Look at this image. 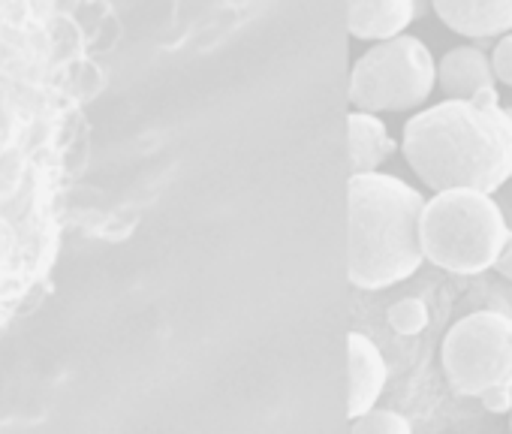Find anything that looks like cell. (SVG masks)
I'll return each instance as SVG.
<instances>
[{"mask_svg":"<svg viewBox=\"0 0 512 434\" xmlns=\"http://www.w3.org/2000/svg\"><path fill=\"white\" fill-rule=\"evenodd\" d=\"M437 82L443 94L452 100H473V97L497 94L491 61L482 49H473V46H458L446 52L443 61L437 64Z\"/></svg>","mask_w":512,"mask_h":434,"instance_id":"cell-9","label":"cell"},{"mask_svg":"<svg viewBox=\"0 0 512 434\" xmlns=\"http://www.w3.org/2000/svg\"><path fill=\"white\" fill-rule=\"evenodd\" d=\"M347 281L377 293L404 284L425 263L419 217L425 196L407 181L374 172L347 175Z\"/></svg>","mask_w":512,"mask_h":434,"instance_id":"cell-2","label":"cell"},{"mask_svg":"<svg viewBox=\"0 0 512 434\" xmlns=\"http://www.w3.org/2000/svg\"><path fill=\"white\" fill-rule=\"evenodd\" d=\"M488 61H491L494 79H500L503 85L512 88V31L503 34V40L497 43V49H494V55H491Z\"/></svg>","mask_w":512,"mask_h":434,"instance_id":"cell-13","label":"cell"},{"mask_svg":"<svg viewBox=\"0 0 512 434\" xmlns=\"http://www.w3.org/2000/svg\"><path fill=\"white\" fill-rule=\"evenodd\" d=\"M443 371L458 395L479 398L491 413L512 407V317L476 311L443 338Z\"/></svg>","mask_w":512,"mask_h":434,"instance_id":"cell-4","label":"cell"},{"mask_svg":"<svg viewBox=\"0 0 512 434\" xmlns=\"http://www.w3.org/2000/svg\"><path fill=\"white\" fill-rule=\"evenodd\" d=\"M425 13L422 0H344V28L356 40L401 37Z\"/></svg>","mask_w":512,"mask_h":434,"instance_id":"cell-6","label":"cell"},{"mask_svg":"<svg viewBox=\"0 0 512 434\" xmlns=\"http://www.w3.org/2000/svg\"><path fill=\"white\" fill-rule=\"evenodd\" d=\"M353 428L350 434H413V425L407 416H401L398 410H380L371 407L368 413L350 419Z\"/></svg>","mask_w":512,"mask_h":434,"instance_id":"cell-11","label":"cell"},{"mask_svg":"<svg viewBox=\"0 0 512 434\" xmlns=\"http://www.w3.org/2000/svg\"><path fill=\"white\" fill-rule=\"evenodd\" d=\"M404 157L431 190L494 193L512 178V112L497 94L446 100L404 124Z\"/></svg>","mask_w":512,"mask_h":434,"instance_id":"cell-1","label":"cell"},{"mask_svg":"<svg viewBox=\"0 0 512 434\" xmlns=\"http://www.w3.org/2000/svg\"><path fill=\"white\" fill-rule=\"evenodd\" d=\"M509 428H512V407H509Z\"/></svg>","mask_w":512,"mask_h":434,"instance_id":"cell-15","label":"cell"},{"mask_svg":"<svg viewBox=\"0 0 512 434\" xmlns=\"http://www.w3.org/2000/svg\"><path fill=\"white\" fill-rule=\"evenodd\" d=\"M344 142H347V169H350V175L380 169L395 151V142H392L386 124L377 115L359 112V109L347 112Z\"/></svg>","mask_w":512,"mask_h":434,"instance_id":"cell-10","label":"cell"},{"mask_svg":"<svg viewBox=\"0 0 512 434\" xmlns=\"http://www.w3.org/2000/svg\"><path fill=\"white\" fill-rule=\"evenodd\" d=\"M440 22L473 40H491L512 31V0H431Z\"/></svg>","mask_w":512,"mask_h":434,"instance_id":"cell-8","label":"cell"},{"mask_svg":"<svg viewBox=\"0 0 512 434\" xmlns=\"http://www.w3.org/2000/svg\"><path fill=\"white\" fill-rule=\"evenodd\" d=\"M494 269H497V272H500L503 278H509V281H512V236H509L506 248L500 251V257H497Z\"/></svg>","mask_w":512,"mask_h":434,"instance_id":"cell-14","label":"cell"},{"mask_svg":"<svg viewBox=\"0 0 512 434\" xmlns=\"http://www.w3.org/2000/svg\"><path fill=\"white\" fill-rule=\"evenodd\" d=\"M509 236L506 217L491 193L452 187L437 190L422 205V254L443 272L479 275L494 269Z\"/></svg>","mask_w":512,"mask_h":434,"instance_id":"cell-3","label":"cell"},{"mask_svg":"<svg viewBox=\"0 0 512 434\" xmlns=\"http://www.w3.org/2000/svg\"><path fill=\"white\" fill-rule=\"evenodd\" d=\"M386 380H389V368L380 347L368 335L350 332L347 335V416L356 419L371 407H377Z\"/></svg>","mask_w":512,"mask_h":434,"instance_id":"cell-7","label":"cell"},{"mask_svg":"<svg viewBox=\"0 0 512 434\" xmlns=\"http://www.w3.org/2000/svg\"><path fill=\"white\" fill-rule=\"evenodd\" d=\"M437 85V64L416 37H392L347 67V103L359 112H407Z\"/></svg>","mask_w":512,"mask_h":434,"instance_id":"cell-5","label":"cell"},{"mask_svg":"<svg viewBox=\"0 0 512 434\" xmlns=\"http://www.w3.org/2000/svg\"><path fill=\"white\" fill-rule=\"evenodd\" d=\"M389 326L398 335H419L428 326V308L422 299H401L389 308Z\"/></svg>","mask_w":512,"mask_h":434,"instance_id":"cell-12","label":"cell"}]
</instances>
